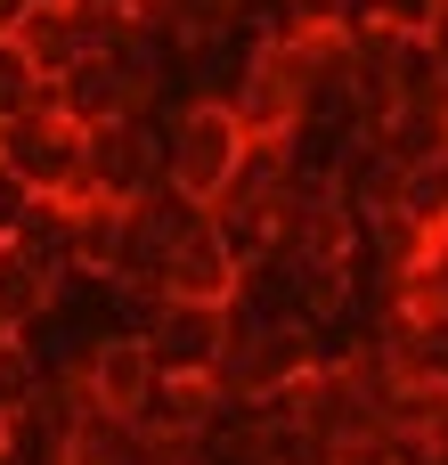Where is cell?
I'll return each mask as SVG.
<instances>
[{"label":"cell","instance_id":"1","mask_svg":"<svg viewBox=\"0 0 448 465\" xmlns=\"http://www.w3.org/2000/svg\"><path fill=\"white\" fill-rule=\"evenodd\" d=\"M147 188H163V131L147 114H114L98 131H82V180L73 196H98V204H139ZM65 196V204H73Z\"/></svg>","mask_w":448,"mask_h":465},{"label":"cell","instance_id":"2","mask_svg":"<svg viewBox=\"0 0 448 465\" xmlns=\"http://www.w3.org/2000/svg\"><path fill=\"white\" fill-rule=\"evenodd\" d=\"M139 351H147L155 376L212 384L220 360H229V302H171V294H155L147 319H139Z\"/></svg>","mask_w":448,"mask_h":465},{"label":"cell","instance_id":"3","mask_svg":"<svg viewBox=\"0 0 448 465\" xmlns=\"http://www.w3.org/2000/svg\"><path fill=\"white\" fill-rule=\"evenodd\" d=\"M237 155H245L237 114H229L220 98H196V106H180V123H171V139H163V188H180L188 204H212V196L229 188Z\"/></svg>","mask_w":448,"mask_h":465},{"label":"cell","instance_id":"4","mask_svg":"<svg viewBox=\"0 0 448 465\" xmlns=\"http://www.w3.org/2000/svg\"><path fill=\"white\" fill-rule=\"evenodd\" d=\"M0 172H16L33 196H73L82 180V131L57 106H24L0 123Z\"/></svg>","mask_w":448,"mask_h":465},{"label":"cell","instance_id":"5","mask_svg":"<svg viewBox=\"0 0 448 465\" xmlns=\"http://www.w3.org/2000/svg\"><path fill=\"white\" fill-rule=\"evenodd\" d=\"M147 392H155V368H147L139 335H106V343H90V351H82V368H73V401H82V409L139 417V409H147Z\"/></svg>","mask_w":448,"mask_h":465},{"label":"cell","instance_id":"6","mask_svg":"<svg viewBox=\"0 0 448 465\" xmlns=\"http://www.w3.org/2000/svg\"><path fill=\"white\" fill-rule=\"evenodd\" d=\"M49 106L73 123V131H98L114 114H147V90L114 65V57H73L57 82H49Z\"/></svg>","mask_w":448,"mask_h":465},{"label":"cell","instance_id":"7","mask_svg":"<svg viewBox=\"0 0 448 465\" xmlns=\"http://www.w3.org/2000/svg\"><path fill=\"white\" fill-rule=\"evenodd\" d=\"M163 294H171V302H237V294H245V270L220 253L212 221L163 253Z\"/></svg>","mask_w":448,"mask_h":465},{"label":"cell","instance_id":"8","mask_svg":"<svg viewBox=\"0 0 448 465\" xmlns=\"http://www.w3.org/2000/svg\"><path fill=\"white\" fill-rule=\"evenodd\" d=\"M0 245H8V262H24V270H41L49 286H65V278H73V204H65V196H33L24 221H16Z\"/></svg>","mask_w":448,"mask_h":465},{"label":"cell","instance_id":"9","mask_svg":"<svg viewBox=\"0 0 448 465\" xmlns=\"http://www.w3.org/2000/svg\"><path fill=\"white\" fill-rule=\"evenodd\" d=\"M8 41L24 49V65H33L41 82H57L73 57H90V49H82V25H73V0H41V8H24Z\"/></svg>","mask_w":448,"mask_h":465},{"label":"cell","instance_id":"10","mask_svg":"<svg viewBox=\"0 0 448 465\" xmlns=\"http://www.w3.org/2000/svg\"><path fill=\"white\" fill-rule=\"evenodd\" d=\"M400 319H448V221H433L400 262Z\"/></svg>","mask_w":448,"mask_h":465},{"label":"cell","instance_id":"11","mask_svg":"<svg viewBox=\"0 0 448 465\" xmlns=\"http://www.w3.org/2000/svg\"><path fill=\"white\" fill-rule=\"evenodd\" d=\"M57 311V286L41 278V270H24V262H8V245H0V319L24 335V327H41Z\"/></svg>","mask_w":448,"mask_h":465},{"label":"cell","instance_id":"12","mask_svg":"<svg viewBox=\"0 0 448 465\" xmlns=\"http://www.w3.org/2000/svg\"><path fill=\"white\" fill-rule=\"evenodd\" d=\"M33 401H41V360H33L24 343H8V351H0V425H16Z\"/></svg>","mask_w":448,"mask_h":465},{"label":"cell","instance_id":"13","mask_svg":"<svg viewBox=\"0 0 448 465\" xmlns=\"http://www.w3.org/2000/svg\"><path fill=\"white\" fill-rule=\"evenodd\" d=\"M24 106H49V82L24 65V49L0 33V123H8V114H24Z\"/></svg>","mask_w":448,"mask_h":465},{"label":"cell","instance_id":"14","mask_svg":"<svg viewBox=\"0 0 448 465\" xmlns=\"http://www.w3.org/2000/svg\"><path fill=\"white\" fill-rule=\"evenodd\" d=\"M24 204H33V188H24L16 172H0V237H8L16 221H24Z\"/></svg>","mask_w":448,"mask_h":465},{"label":"cell","instance_id":"15","mask_svg":"<svg viewBox=\"0 0 448 465\" xmlns=\"http://www.w3.org/2000/svg\"><path fill=\"white\" fill-rule=\"evenodd\" d=\"M24 8H41V0H0V33H16V16Z\"/></svg>","mask_w":448,"mask_h":465},{"label":"cell","instance_id":"16","mask_svg":"<svg viewBox=\"0 0 448 465\" xmlns=\"http://www.w3.org/2000/svg\"><path fill=\"white\" fill-rule=\"evenodd\" d=\"M8 343H24V335H16V327H8V319H0V351H8Z\"/></svg>","mask_w":448,"mask_h":465}]
</instances>
